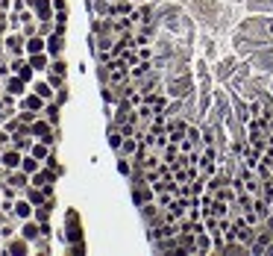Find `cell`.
Listing matches in <instances>:
<instances>
[{"instance_id":"cell-1","label":"cell","mask_w":273,"mask_h":256,"mask_svg":"<svg viewBox=\"0 0 273 256\" xmlns=\"http://www.w3.org/2000/svg\"><path fill=\"white\" fill-rule=\"evenodd\" d=\"M235 68H238V53H232V56H223V59H217L214 65V83H220V86H226L229 80H232V74H235Z\"/></svg>"},{"instance_id":"cell-2","label":"cell","mask_w":273,"mask_h":256,"mask_svg":"<svg viewBox=\"0 0 273 256\" xmlns=\"http://www.w3.org/2000/svg\"><path fill=\"white\" fill-rule=\"evenodd\" d=\"M247 9L256 15H273V0H247Z\"/></svg>"},{"instance_id":"cell-3","label":"cell","mask_w":273,"mask_h":256,"mask_svg":"<svg viewBox=\"0 0 273 256\" xmlns=\"http://www.w3.org/2000/svg\"><path fill=\"white\" fill-rule=\"evenodd\" d=\"M197 254L200 256H209L212 254V233H197Z\"/></svg>"},{"instance_id":"cell-4","label":"cell","mask_w":273,"mask_h":256,"mask_svg":"<svg viewBox=\"0 0 273 256\" xmlns=\"http://www.w3.org/2000/svg\"><path fill=\"white\" fill-rule=\"evenodd\" d=\"M62 32H53V35H47V56H59L62 53Z\"/></svg>"},{"instance_id":"cell-5","label":"cell","mask_w":273,"mask_h":256,"mask_svg":"<svg viewBox=\"0 0 273 256\" xmlns=\"http://www.w3.org/2000/svg\"><path fill=\"white\" fill-rule=\"evenodd\" d=\"M12 215H15V218H30V215H32V203H30V200H15Z\"/></svg>"},{"instance_id":"cell-6","label":"cell","mask_w":273,"mask_h":256,"mask_svg":"<svg viewBox=\"0 0 273 256\" xmlns=\"http://www.w3.org/2000/svg\"><path fill=\"white\" fill-rule=\"evenodd\" d=\"M38 168H41V159H35V156H24V159H21V171H24V174H35V171H38Z\"/></svg>"},{"instance_id":"cell-7","label":"cell","mask_w":273,"mask_h":256,"mask_svg":"<svg viewBox=\"0 0 273 256\" xmlns=\"http://www.w3.org/2000/svg\"><path fill=\"white\" fill-rule=\"evenodd\" d=\"M6 92H9L12 97H15V95H24V80H21V77L15 74V77H12V80L6 83Z\"/></svg>"},{"instance_id":"cell-8","label":"cell","mask_w":273,"mask_h":256,"mask_svg":"<svg viewBox=\"0 0 273 256\" xmlns=\"http://www.w3.org/2000/svg\"><path fill=\"white\" fill-rule=\"evenodd\" d=\"M30 65H32V71H44V65H47V50L30 53Z\"/></svg>"},{"instance_id":"cell-9","label":"cell","mask_w":273,"mask_h":256,"mask_svg":"<svg viewBox=\"0 0 273 256\" xmlns=\"http://www.w3.org/2000/svg\"><path fill=\"white\" fill-rule=\"evenodd\" d=\"M21 236H24L27 242H32V239H38V236H41V227L35 224V221H30V224H24V233H21Z\"/></svg>"},{"instance_id":"cell-10","label":"cell","mask_w":273,"mask_h":256,"mask_svg":"<svg viewBox=\"0 0 273 256\" xmlns=\"http://www.w3.org/2000/svg\"><path fill=\"white\" fill-rule=\"evenodd\" d=\"M35 95H41L44 100H50V97H53V86H50V83H35Z\"/></svg>"},{"instance_id":"cell-11","label":"cell","mask_w":273,"mask_h":256,"mask_svg":"<svg viewBox=\"0 0 273 256\" xmlns=\"http://www.w3.org/2000/svg\"><path fill=\"white\" fill-rule=\"evenodd\" d=\"M44 115H47V121H50V124H53V127H56V124H59V109H56V106H53V103H50V106H44Z\"/></svg>"},{"instance_id":"cell-12","label":"cell","mask_w":273,"mask_h":256,"mask_svg":"<svg viewBox=\"0 0 273 256\" xmlns=\"http://www.w3.org/2000/svg\"><path fill=\"white\" fill-rule=\"evenodd\" d=\"M9 251H12V254H27V239L12 242V245H9Z\"/></svg>"},{"instance_id":"cell-13","label":"cell","mask_w":273,"mask_h":256,"mask_svg":"<svg viewBox=\"0 0 273 256\" xmlns=\"http://www.w3.org/2000/svg\"><path fill=\"white\" fill-rule=\"evenodd\" d=\"M118 171H121L123 177H129V174H132V168H129V159H126V156H121V159H118Z\"/></svg>"},{"instance_id":"cell-14","label":"cell","mask_w":273,"mask_h":256,"mask_svg":"<svg viewBox=\"0 0 273 256\" xmlns=\"http://www.w3.org/2000/svg\"><path fill=\"white\" fill-rule=\"evenodd\" d=\"M268 35L273 38V15H268Z\"/></svg>"}]
</instances>
